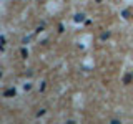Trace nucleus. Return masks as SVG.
I'll return each instance as SVG.
<instances>
[{"mask_svg":"<svg viewBox=\"0 0 133 124\" xmlns=\"http://www.w3.org/2000/svg\"><path fill=\"white\" fill-rule=\"evenodd\" d=\"M17 94V91H15V88H10V89H7L5 93H3V96L5 98H13Z\"/></svg>","mask_w":133,"mask_h":124,"instance_id":"nucleus-1","label":"nucleus"},{"mask_svg":"<svg viewBox=\"0 0 133 124\" xmlns=\"http://www.w3.org/2000/svg\"><path fill=\"white\" fill-rule=\"evenodd\" d=\"M83 18H85L83 13H77V15H75V22H83Z\"/></svg>","mask_w":133,"mask_h":124,"instance_id":"nucleus-2","label":"nucleus"},{"mask_svg":"<svg viewBox=\"0 0 133 124\" xmlns=\"http://www.w3.org/2000/svg\"><path fill=\"white\" fill-rule=\"evenodd\" d=\"M133 80V76L132 75H127L125 76V78H123V83H125V84H130V81Z\"/></svg>","mask_w":133,"mask_h":124,"instance_id":"nucleus-3","label":"nucleus"},{"mask_svg":"<svg viewBox=\"0 0 133 124\" xmlns=\"http://www.w3.org/2000/svg\"><path fill=\"white\" fill-rule=\"evenodd\" d=\"M122 15H123V18H130V12H128V10H123Z\"/></svg>","mask_w":133,"mask_h":124,"instance_id":"nucleus-4","label":"nucleus"},{"mask_svg":"<svg viewBox=\"0 0 133 124\" xmlns=\"http://www.w3.org/2000/svg\"><path fill=\"white\" fill-rule=\"evenodd\" d=\"M22 56H23V58H27V56H28V51H27V50H22Z\"/></svg>","mask_w":133,"mask_h":124,"instance_id":"nucleus-5","label":"nucleus"},{"mask_svg":"<svg viewBox=\"0 0 133 124\" xmlns=\"http://www.w3.org/2000/svg\"><path fill=\"white\" fill-rule=\"evenodd\" d=\"M97 2H98V3H100V2H101V0H97Z\"/></svg>","mask_w":133,"mask_h":124,"instance_id":"nucleus-6","label":"nucleus"}]
</instances>
